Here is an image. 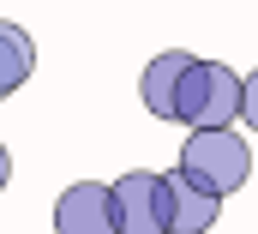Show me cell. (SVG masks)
<instances>
[{"mask_svg": "<svg viewBox=\"0 0 258 234\" xmlns=\"http://www.w3.org/2000/svg\"><path fill=\"white\" fill-rule=\"evenodd\" d=\"M180 174L192 180V186H204V192H216V198H228L252 174V150H246V138L234 126H204L180 150Z\"/></svg>", "mask_w": 258, "mask_h": 234, "instance_id": "obj_1", "label": "cell"}, {"mask_svg": "<svg viewBox=\"0 0 258 234\" xmlns=\"http://www.w3.org/2000/svg\"><path fill=\"white\" fill-rule=\"evenodd\" d=\"M114 216H120V234H168V180L138 168V174H120L114 186Z\"/></svg>", "mask_w": 258, "mask_h": 234, "instance_id": "obj_3", "label": "cell"}, {"mask_svg": "<svg viewBox=\"0 0 258 234\" xmlns=\"http://www.w3.org/2000/svg\"><path fill=\"white\" fill-rule=\"evenodd\" d=\"M30 66H36L30 36H24L18 24H6V18H0V96H12V90L30 78Z\"/></svg>", "mask_w": 258, "mask_h": 234, "instance_id": "obj_7", "label": "cell"}, {"mask_svg": "<svg viewBox=\"0 0 258 234\" xmlns=\"http://www.w3.org/2000/svg\"><path fill=\"white\" fill-rule=\"evenodd\" d=\"M174 120H186L192 132L240 120V78H234L222 60H192V66H186V78H180Z\"/></svg>", "mask_w": 258, "mask_h": 234, "instance_id": "obj_2", "label": "cell"}, {"mask_svg": "<svg viewBox=\"0 0 258 234\" xmlns=\"http://www.w3.org/2000/svg\"><path fill=\"white\" fill-rule=\"evenodd\" d=\"M54 234H120L114 192H108V186H96V180L66 186L60 204H54Z\"/></svg>", "mask_w": 258, "mask_h": 234, "instance_id": "obj_4", "label": "cell"}, {"mask_svg": "<svg viewBox=\"0 0 258 234\" xmlns=\"http://www.w3.org/2000/svg\"><path fill=\"white\" fill-rule=\"evenodd\" d=\"M12 180V156H6V144H0V186Z\"/></svg>", "mask_w": 258, "mask_h": 234, "instance_id": "obj_9", "label": "cell"}, {"mask_svg": "<svg viewBox=\"0 0 258 234\" xmlns=\"http://www.w3.org/2000/svg\"><path fill=\"white\" fill-rule=\"evenodd\" d=\"M216 210H222L216 192L192 186L186 174H168V234H204L216 222Z\"/></svg>", "mask_w": 258, "mask_h": 234, "instance_id": "obj_5", "label": "cell"}, {"mask_svg": "<svg viewBox=\"0 0 258 234\" xmlns=\"http://www.w3.org/2000/svg\"><path fill=\"white\" fill-rule=\"evenodd\" d=\"M240 120H246V126L258 132V72L246 78V84H240Z\"/></svg>", "mask_w": 258, "mask_h": 234, "instance_id": "obj_8", "label": "cell"}, {"mask_svg": "<svg viewBox=\"0 0 258 234\" xmlns=\"http://www.w3.org/2000/svg\"><path fill=\"white\" fill-rule=\"evenodd\" d=\"M186 66H192V54L186 48H168V54H156L150 66H144V108L162 120H174V102H180V78H186Z\"/></svg>", "mask_w": 258, "mask_h": 234, "instance_id": "obj_6", "label": "cell"}]
</instances>
